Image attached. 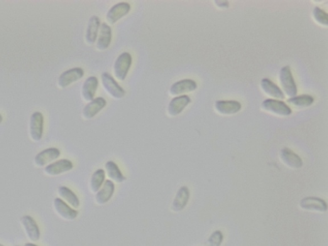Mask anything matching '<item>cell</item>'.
I'll return each mask as SVG.
<instances>
[{
    "label": "cell",
    "mask_w": 328,
    "mask_h": 246,
    "mask_svg": "<svg viewBox=\"0 0 328 246\" xmlns=\"http://www.w3.org/2000/svg\"><path fill=\"white\" fill-rule=\"evenodd\" d=\"M280 78L281 86L286 95L290 98L294 97L298 92L297 86L293 80L289 66H286L281 68Z\"/></svg>",
    "instance_id": "obj_1"
},
{
    "label": "cell",
    "mask_w": 328,
    "mask_h": 246,
    "mask_svg": "<svg viewBox=\"0 0 328 246\" xmlns=\"http://www.w3.org/2000/svg\"><path fill=\"white\" fill-rule=\"evenodd\" d=\"M132 63V56L128 53H122L117 57L114 64V73L119 80L125 79L131 68Z\"/></svg>",
    "instance_id": "obj_2"
},
{
    "label": "cell",
    "mask_w": 328,
    "mask_h": 246,
    "mask_svg": "<svg viewBox=\"0 0 328 246\" xmlns=\"http://www.w3.org/2000/svg\"><path fill=\"white\" fill-rule=\"evenodd\" d=\"M44 130V117L42 113L34 112L30 117V134L34 141L42 139Z\"/></svg>",
    "instance_id": "obj_3"
},
{
    "label": "cell",
    "mask_w": 328,
    "mask_h": 246,
    "mask_svg": "<svg viewBox=\"0 0 328 246\" xmlns=\"http://www.w3.org/2000/svg\"><path fill=\"white\" fill-rule=\"evenodd\" d=\"M73 164L68 159H62L49 164L45 168V172L49 176H54L72 170Z\"/></svg>",
    "instance_id": "obj_4"
},
{
    "label": "cell",
    "mask_w": 328,
    "mask_h": 246,
    "mask_svg": "<svg viewBox=\"0 0 328 246\" xmlns=\"http://www.w3.org/2000/svg\"><path fill=\"white\" fill-rule=\"evenodd\" d=\"M60 156V150L56 147H50L39 152L34 159L36 166L42 167L57 159Z\"/></svg>",
    "instance_id": "obj_5"
},
{
    "label": "cell",
    "mask_w": 328,
    "mask_h": 246,
    "mask_svg": "<svg viewBox=\"0 0 328 246\" xmlns=\"http://www.w3.org/2000/svg\"><path fill=\"white\" fill-rule=\"evenodd\" d=\"M21 222L29 239L33 242L38 241L40 238L41 233L36 221L30 216H24L21 218Z\"/></svg>",
    "instance_id": "obj_6"
},
{
    "label": "cell",
    "mask_w": 328,
    "mask_h": 246,
    "mask_svg": "<svg viewBox=\"0 0 328 246\" xmlns=\"http://www.w3.org/2000/svg\"><path fill=\"white\" fill-rule=\"evenodd\" d=\"M102 80L103 85L108 92L115 98H122L125 95V91L119 86L111 75L109 73L102 74Z\"/></svg>",
    "instance_id": "obj_7"
},
{
    "label": "cell",
    "mask_w": 328,
    "mask_h": 246,
    "mask_svg": "<svg viewBox=\"0 0 328 246\" xmlns=\"http://www.w3.org/2000/svg\"><path fill=\"white\" fill-rule=\"evenodd\" d=\"M263 107L268 111L273 112L274 114L287 116L292 113V110L288 106L281 101L268 99L264 101Z\"/></svg>",
    "instance_id": "obj_8"
},
{
    "label": "cell",
    "mask_w": 328,
    "mask_h": 246,
    "mask_svg": "<svg viewBox=\"0 0 328 246\" xmlns=\"http://www.w3.org/2000/svg\"><path fill=\"white\" fill-rule=\"evenodd\" d=\"M84 75V72L82 68L71 69L61 74L58 78V85L62 88L67 87L76 81L81 79Z\"/></svg>",
    "instance_id": "obj_9"
},
{
    "label": "cell",
    "mask_w": 328,
    "mask_h": 246,
    "mask_svg": "<svg viewBox=\"0 0 328 246\" xmlns=\"http://www.w3.org/2000/svg\"><path fill=\"white\" fill-rule=\"evenodd\" d=\"M131 7L126 2H121L115 5L108 12L107 19L110 23L114 24L128 14Z\"/></svg>",
    "instance_id": "obj_10"
},
{
    "label": "cell",
    "mask_w": 328,
    "mask_h": 246,
    "mask_svg": "<svg viewBox=\"0 0 328 246\" xmlns=\"http://www.w3.org/2000/svg\"><path fill=\"white\" fill-rule=\"evenodd\" d=\"M54 208L58 215L66 220H73L77 218L78 211L71 208L62 199L55 198L53 201Z\"/></svg>",
    "instance_id": "obj_11"
},
{
    "label": "cell",
    "mask_w": 328,
    "mask_h": 246,
    "mask_svg": "<svg viewBox=\"0 0 328 246\" xmlns=\"http://www.w3.org/2000/svg\"><path fill=\"white\" fill-rule=\"evenodd\" d=\"M106 100L102 97L95 98L85 106L83 110V115L86 119H92L95 115L99 114L106 106Z\"/></svg>",
    "instance_id": "obj_12"
},
{
    "label": "cell",
    "mask_w": 328,
    "mask_h": 246,
    "mask_svg": "<svg viewBox=\"0 0 328 246\" xmlns=\"http://www.w3.org/2000/svg\"><path fill=\"white\" fill-rule=\"evenodd\" d=\"M241 103L236 101H217L215 109L220 114L232 115L236 114L241 109Z\"/></svg>",
    "instance_id": "obj_13"
},
{
    "label": "cell",
    "mask_w": 328,
    "mask_h": 246,
    "mask_svg": "<svg viewBox=\"0 0 328 246\" xmlns=\"http://www.w3.org/2000/svg\"><path fill=\"white\" fill-rule=\"evenodd\" d=\"M190 98L188 96H180L173 98L169 105L168 111L171 115L176 116L180 114L190 103Z\"/></svg>",
    "instance_id": "obj_14"
},
{
    "label": "cell",
    "mask_w": 328,
    "mask_h": 246,
    "mask_svg": "<svg viewBox=\"0 0 328 246\" xmlns=\"http://www.w3.org/2000/svg\"><path fill=\"white\" fill-rule=\"evenodd\" d=\"M196 88L197 83L195 81L185 79L174 83L170 88V93L171 95H178L194 91Z\"/></svg>",
    "instance_id": "obj_15"
},
{
    "label": "cell",
    "mask_w": 328,
    "mask_h": 246,
    "mask_svg": "<svg viewBox=\"0 0 328 246\" xmlns=\"http://www.w3.org/2000/svg\"><path fill=\"white\" fill-rule=\"evenodd\" d=\"M115 184L111 180L105 181L102 189L99 191L95 196L97 203L100 205H104L112 198L114 193Z\"/></svg>",
    "instance_id": "obj_16"
},
{
    "label": "cell",
    "mask_w": 328,
    "mask_h": 246,
    "mask_svg": "<svg viewBox=\"0 0 328 246\" xmlns=\"http://www.w3.org/2000/svg\"><path fill=\"white\" fill-rule=\"evenodd\" d=\"M190 198V192L187 187L183 186L178 190L173 203L174 211H180L187 205Z\"/></svg>",
    "instance_id": "obj_17"
},
{
    "label": "cell",
    "mask_w": 328,
    "mask_h": 246,
    "mask_svg": "<svg viewBox=\"0 0 328 246\" xmlns=\"http://www.w3.org/2000/svg\"><path fill=\"white\" fill-rule=\"evenodd\" d=\"M301 206L306 210L325 211L327 210V204L322 199L317 198H306L302 199Z\"/></svg>",
    "instance_id": "obj_18"
},
{
    "label": "cell",
    "mask_w": 328,
    "mask_h": 246,
    "mask_svg": "<svg viewBox=\"0 0 328 246\" xmlns=\"http://www.w3.org/2000/svg\"><path fill=\"white\" fill-rule=\"evenodd\" d=\"M112 41V29L107 23H103L100 28L99 40L97 42V48L100 50H106Z\"/></svg>",
    "instance_id": "obj_19"
},
{
    "label": "cell",
    "mask_w": 328,
    "mask_h": 246,
    "mask_svg": "<svg viewBox=\"0 0 328 246\" xmlns=\"http://www.w3.org/2000/svg\"><path fill=\"white\" fill-rule=\"evenodd\" d=\"M99 80L95 76H90L87 78L83 85L82 95L87 101L94 100L95 92H96Z\"/></svg>",
    "instance_id": "obj_20"
},
{
    "label": "cell",
    "mask_w": 328,
    "mask_h": 246,
    "mask_svg": "<svg viewBox=\"0 0 328 246\" xmlns=\"http://www.w3.org/2000/svg\"><path fill=\"white\" fill-rule=\"evenodd\" d=\"M100 26L99 17L93 16L90 18L86 33V40L89 44H93L96 41L97 33Z\"/></svg>",
    "instance_id": "obj_21"
},
{
    "label": "cell",
    "mask_w": 328,
    "mask_h": 246,
    "mask_svg": "<svg viewBox=\"0 0 328 246\" xmlns=\"http://www.w3.org/2000/svg\"><path fill=\"white\" fill-rule=\"evenodd\" d=\"M281 159L288 166L293 168H300L302 166L303 162L300 157L288 148H284L281 151Z\"/></svg>",
    "instance_id": "obj_22"
},
{
    "label": "cell",
    "mask_w": 328,
    "mask_h": 246,
    "mask_svg": "<svg viewBox=\"0 0 328 246\" xmlns=\"http://www.w3.org/2000/svg\"><path fill=\"white\" fill-rule=\"evenodd\" d=\"M261 86L267 94L271 96V97L278 98V99H284L285 98V95H284L282 90L275 83H274L268 78H264L261 80Z\"/></svg>",
    "instance_id": "obj_23"
},
{
    "label": "cell",
    "mask_w": 328,
    "mask_h": 246,
    "mask_svg": "<svg viewBox=\"0 0 328 246\" xmlns=\"http://www.w3.org/2000/svg\"><path fill=\"white\" fill-rule=\"evenodd\" d=\"M58 193L62 199L67 201L73 207L76 208L79 207V199L70 189L64 186L60 187L58 189Z\"/></svg>",
    "instance_id": "obj_24"
},
{
    "label": "cell",
    "mask_w": 328,
    "mask_h": 246,
    "mask_svg": "<svg viewBox=\"0 0 328 246\" xmlns=\"http://www.w3.org/2000/svg\"><path fill=\"white\" fill-rule=\"evenodd\" d=\"M105 168L107 172L108 175L113 180L121 183L126 180V177L122 174L119 167L113 161L107 162L105 164Z\"/></svg>",
    "instance_id": "obj_25"
},
{
    "label": "cell",
    "mask_w": 328,
    "mask_h": 246,
    "mask_svg": "<svg viewBox=\"0 0 328 246\" xmlns=\"http://www.w3.org/2000/svg\"><path fill=\"white\" fill-rule=\"evenodd\" d=\"M105 179V173L104 169H99L93 173L90 180V186L93 192L99 191L104 184Z\"/></svg>",
    "instance_id": "obj_26"
},
{
    "label": "cell",
    "mask_w": 328,
    "mask_h": 246,
    "mask_svg": "<svg viewBox=\"0 0 328 246\" xmlns=\"http://www.w3.org/2000/svg\"><path fill=\"white\" fill-rule=\"evenodd\" d=\"M314 99L310 95H304L290 98L288 102L299 107H307L313 104Z\"/></svg>",
    "instance_id": "obj_27"
},
{
    "label": "cell",
    "mask_w": 328,
    "mask_h": 246,
    "mask_svg": "<svg viewBox=\"0 0 328 246\" xmlns=\"http://www.w3.org/2000/svg\"><path fill=\"white\" fill-rule=\"evenodd\" d=\"M313 16L318 23L323 24V25H327V14L319 7H315L313 10Z\"/></svg>",
    "instance_id": "obj_28"
},
{
    "label": "cell",
    "mask_w": 328,
    "mask_h": 246,
    "mask_svg": "<svg viewBox=\"0 0 328 246\" xmlns=\"http://www.w3.org/2000/svg\"><path fill=\"white\" fill-rule=\"evenodd\" d=\"M223 240V235L220 231H216L212 233L208 240L206 246H220Z\"/></svg>",
    "instance_id": "obj_29"
},
{
    "label": "cell",
    "mask_w": 328,
    "mask_h": 246,
    "mask_svg": "<svg viewBox=\"0 0 328 246\" xmlns=\"http://www.w3.org/2000/svg\"><path fill=\"white\" fill-rule=\"evenodd\" d=\"M218 6L226 7L228 6V2H216Z\"/></svg>",
    "instance_id": "obj_30"
},
{
    "label": "cell",
    "mask_w": 328,
    "mask_h": 246,
    "mask_svg": "<svg viewBox=\"0 0 328 246\" xmlns=\"http://www.w3.org/2000/svg\"><path fill=\"white\" fill-rule=\"evenodd\" d=\"M24 246H38V245L34 244L32 243H27Z\"/></svg>",
    "instance_id": "obj_31"
},
{
    "label": "cell",
    "mask_w": 328,
    "mask_h": 246,
    "mask_svg": "<svg viewBox=\"0 0 328 246\" xmlns=\"http://www.w3.org/2000/svg\"><path fill=\"white\" fill-rule=\"evenodd\" d=\"M2 120H3V117H2V115L0 114V124H1Z\"/></svg>",
    "instance_id": "obj_32"
},
{
    "label": "cell",
    "mask_w": 328,
    "mask_h": 246,
    "mask_svg": "<svg viewBox=\"0 0 328 246\" xmlns=\"http://www.w3.org/2000/svg\"><path fill=\"white\" fill-rule=\"evenodd\" d=\"M0 246H4V245H2V244H1V243H0Z\"/></svg>",
    "instance_id": "obj_33"
},
{
    "label": "cell",
    "mask_w": 328,
    "mask_h": 246,
    "mask_svg": "<svg viewBox=\"0 0 328 246\" xmlns=\"http://www.w3.org/2000/svg\"><path fill=\"white\" fill-rule=\"evenodd\" d=\"M17 246H19V245H17Z\"/></svg>",
    "instance_id": "obj_34"
}]
</instances>
